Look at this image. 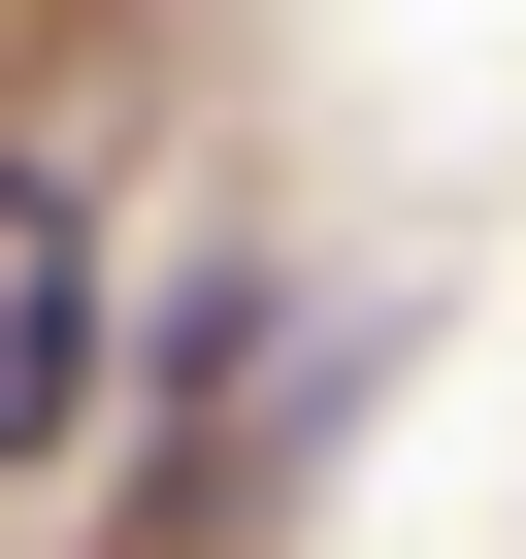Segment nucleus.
Listing matches in <instances>:
<instances>
[{
	"label": "nucleus",
	"mask_w": 526,
	"mask_h": 559,
	"mask_svg": "<svg viewBox=\"0 0 526 559\" xmlns=\"http://www.w3.org/2000/svg\"><path fill=\"white\" fill-rule=\"evenodd\" d=\"M67 428H99V198L0 165V493H67Z\"/></svg>",
	"instance_id": "nucleus-1"
}]
</instances>
